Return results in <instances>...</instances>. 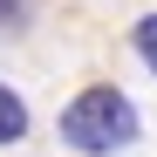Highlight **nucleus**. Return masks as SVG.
Masks as SVG:
<instances>
[{
  "label": "nucleus",
  "instance_id": "f257e3e1",
  "mask_svg": "<svg viewBox=\"0 0 157 157\" xmlns=\"http://www.w3.org/2000/svg\"><path fill=\"white\" fill-rule=\"evenodd\" d=\"M62 144L82 150V157H109L123 144H137V102H130L123 89H109V82L82 89L62 109Z\"/></svg>",
  "mask_w": 157,
  "mask_h": 157
},
{
  "label": "nucleus",
  "instance_id": "f03ea898",
  "mask_svg": "<svg viewBox=\"0 0 157 157\" xmlns=\"http://www.w3.org/2000/svg\"><path fill=\"white\" fill-rule=\"evenodd\" d=\"M21 137H28V102L0 82V144H21Z\"/></svg>",
  "mask_w": 157,
  "mask_h": 157
},
{
  "label": "nucleus",
  "instance_id": "7ed1b4c3",
  "mask_svg": "<svg viewBox=\"0 0 157 157\" xmlns=\"http://www.w3.org/2000/svg\"><path fill=\"white\" fill-rule=\"evenodd\" d=\"M130 41H137V55H144V68L157 75V14H144V21H137V34H130Z\"/></svg>",
  "mask_w": 157,
  "mask_h": 157
}]
</instances>
